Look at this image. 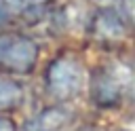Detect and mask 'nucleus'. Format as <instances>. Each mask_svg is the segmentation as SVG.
Returning <instances> with one entry per match:
<instances>
[{
  "instance_id": "1a4fd4ad",
  "label": "nucleus",
  "mask_w": 135,
  "mask_h": 131,
  "mask_svg": "<svg viewBox=\"0 0 135 131\" xmlns=\"http://www.w3.org/2000/svg\"><path fill=\"white\" fill-rule=\"evenodd\" d=\"M84 131H95V129H84Z\"/></svg>"
},
{
  "instance_id": "0eeeda50",
  "label": "nucleus",
  "mask_w": 135,
  "mask_h": 131,
  "mask_svg": "<svg viewBox=\"0 0 135 131\" xmlns=\"http://www.w3.org/2000/svg\"><path fill=\"white\" fill-rule=\"evenodd\" d=\"M0 131H15L13 129V123L6 120V118H0Z\"/></svg>"
},
{
  "instance_id": "39448f33",
  "label": "nucleus",
  "mask_w": 135,
  "mask_h": 131,
  "mask_svg": "<svg viewBox=\"0 0 135 131\" xmlns=\"http://www.w3.org/2000/svg\"><path fill=\"white\" fill-rule=\"evenodd\" d=\"M97 32L101 36H108V38H118V36H122L124 25H122V21L116 13L105 11L97 17Z\"/></svg>"
},
{
  "instance_id": "423d86ee",
  "label": "nucleus",
  "mask_w": 135,
  "mask_h": 131,
  "mask_svg": "<svg viewBox=\"0 0 135 131\" xmlns=\"http://www.w3.org/2000/svg\"><path fill=\"white\" fill-rule=\"evenodd\" d=\"M21 99V89L11 80H0V108H8Z\"/></svg>"
},
{
  "instance_id": "6e6552de",
  "label": "nucleus",
  "mask_w": 135,
  "mask_h": 131,
  "mask_svg": "<svg viewBox=\"0 0 135 131\" xmlns=\"http://www.w3.org/2000/svg\"><path fill=\"white\" fill-rule=\"evenodd\" d=\"M15 6H23V4H30V2H38V0H11Z\"/></svg>"
},
{
  "instance_id": "7ed1b4c3",
  "label": "nucleus",
  "mask_w": 135,
  "mask_h": 131,
  "mask_svg": "<svg viewBox=\"0 0 135 131\" xmlns=\"http://www.w3.org/2000/svg\"><path fill=\"white\" fill-rule=\"evenodd\" d=\"M68 123H70V110L49 108V110H42L40 114H36L25 125V129L27 131H61Z\"/></svg>"
},
{
  "instance_id": "20e7f679",
  "label": "nucleus",
  "mask_w": 135,
  "mask_h": 131,
  "mask_svg": "<svg viewBox=\"0 0 135 131\" xmlns=\"http://www.w3.org/2000/svg\"><path fill=\"white\" fill-rule=\"evenodd\" d=\"M129 78H120V68L110 72V74H103L95 80V99L101 101V104H108V101H114L120 93V85L127 82Z\"/></svg>"
},
{
  "instance_id": "f257e3e1",
  "label": "nucleus",
  "mask_w": 135,
  "mask_h": 131,
  "mask_svg": "<svg viewBox=\"0 0 135 131\" xmlns=\"http://www.w3.org/2000/svg\"><path fill=\"white\" fill-rule=\"evenodd\" d=\"M86 82V72L82 68V63L74 57H61L57 59L46 74V85L49 91L55 97H74L84 89Z\"/></svg>"
},
{
  "instance_id": "f03ea898",
  "label": "nucleus",
  "mask_w": 135,
  "mask_h": 131,
  "mask_svg": "<svg viewBox=\"0 0 135 131\" xmlns=\"http://www.w3.org/2000/svg\"><path fill=\"white\" fill-rule=\"evenodd\" d=\"M36 44L23 36H2L0 38V63L11 70L25 72L36 61Z\"/></svg>"
}]
</instances>
